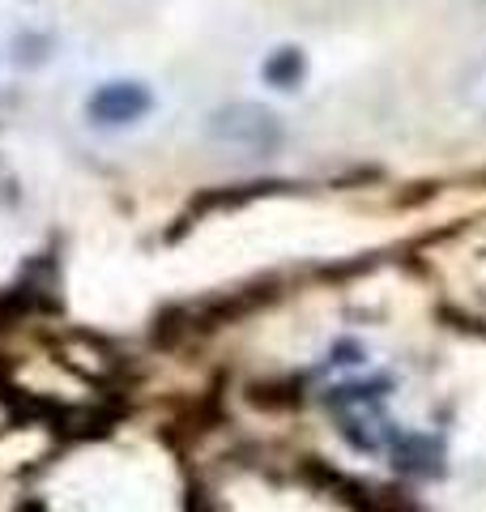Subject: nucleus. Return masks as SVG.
Returning <instances> with one entry per match:
<instances>
[{
	"mask_svg": "<svg viewBox=\"0 0 486 512\" xmlns=\"http://www.w3.org/2000/svg\"><path fill=\"white\" fill-rule=\"evenodd\" d=\"M205 137L218 141V146H226V150L265 158V154H273L282 146L286 128L278 120V111H269L265 103H222V107L209 111Z\"/></svg>",
	"mask_w": 486,
	"mask_h": 512,
	"instance_id": "1",
	"label": "nucleus"
},
{
	"mask_svg": "<svg viewBox=\"0 0 486 512\" xmlns=\"http://www.w3.org/2000/svg\"><path fill=\"white\" fill-rule=\"evenodd\" d=\"M154 111V90L137 77H111L99 82L86 99V120L94 128H133Z\"/></svg>",
	"mask_w": 486,
	"mask_h": 512,
	"instance_id": "2",
	"label": "nucleus"
},
{
	"mask_svg": "<svg viewBox=\"0 0 486 512\" xmlns=\"http://www.w3.org/2000/svg\"><path fill=\"white\" fill-rule=\"evenodd\" d=\"M261 77L269 86H278V90H295L307 77L303 47H273V52L265 56V64H261Z\"/></svg>",
	"mask_w": 486,
	"mask_h": 512,
	"instance_id": "3",
	"label": "nucleus"
},
{
	"mask_svg": "<svg viewBox=\"0 0 486 512\" xmlns=\"http://www.w3.org/2000/svg\"><path fill=\"white\" fill-rule=\"evenodd\" d=\"M457 94H461V107H469L478 120H486V56H478V60L461 73Z\"/></svg>",
	"mask_w": 486,
	"mask_h": 512,
	"instance_id": "4",
	"label": "nucleus"
}]
</instances>
